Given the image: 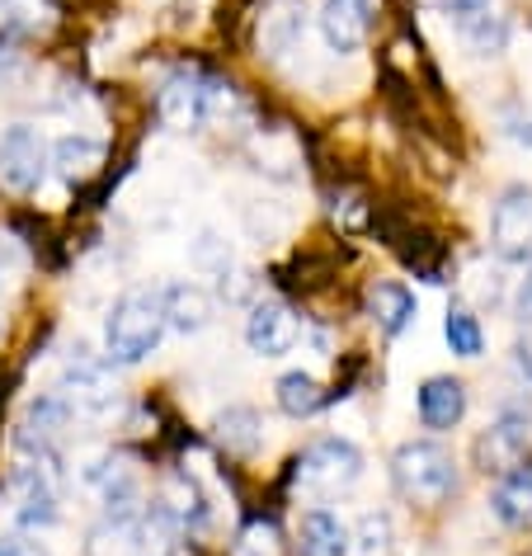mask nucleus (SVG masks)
Returning a JSON list of instances; mask_svg holds the SVG:
<instances>
[{"label":"nucleus","instance_id":"obj_27","mask_svg":"<svg viewBox=\"0 0 532 556\" xmlns=\"http://www.w3.org/2000/svg\"><path fill=\"white\" fill-rule=\"evenodd\" d=\"M193 264H199V269H207V274H221V278H227V269H231V245L221 241L217 231H203L199 241H193Z\"/></svg>","mask_w":532,"mask_h":556},{"label":"nucleus","instance_id":"obj_24","mask_svg":"<svg viewBox=\"0 0 532 556\" xmlns=\"http://www.w3.org/2000/svg\"><path fill=\"white\" fill-rule=\"evenodd\" d=\"M461 38H467V48L476 52V58H499V52L509 48V24L485 10V15L461 24Z\"/></svg>","mask_w":532,"mask_h":556},{"label":"nucleus","instance_id":"obj_9","mask_svg":"<svg viewBox=\"0 0 532 556\" xmlns=\"http://www.w3.org/2000/svg\"><path fill=\"white\" fill-rule=\"evenodd\" d=\"M490 245H495V255L509 260V264L532 260V189L528 185H509L495 199V213H490Z\"/></svg>","mask_w":532,"mask_h":556},{"label":"nucleus","instance_id":"obj_15","mask_svg":"<svg viewBox=\"0 0 532 556\" xmlns=\"http://www.w3.org/2000/svg\"><path fill=\"white\" fill-rule=\"evenodd\" d=\"M368 0H326L320 5V38L334 58H349V52L363 48L368 38Z\"/></svg>","mask_w":532,"mask_h":556},{"label":"nucleus","instance_id":"obj_17","mask_svg":"<svg viewBox=\"0 0 532 556\" xmlns=\"http://www.w3.org/2000/svg\"><path fill=\"white\" fill-rule=\"evenodd\" d=\"M415 293L405 283H396V278H382V283H372L368 288V316L377 321V330H382L387 340H396L410 330L415 321Z\"/></svg>","mask_w":532,"mask_h":556},{"label":"nucleus","instance_id":"obj_18","mask_svg":"<svg viewBox=\"0 0 532 556\" xmlns=\"http://www.w3.org/2000/svg\"><path fill=\"white\" fill-rule=\"evenodd\" d=\"M104 165V142L86 132H72L62 142H52V170H58L66 185H86L90 175H100Z\"/></svg>","mask_w":532,"mask_h":556},{"label":"nucleus","instance_id":"obj_3","mask_svg":"<svg viewBox=\"0 0 532 556\" xmlns=\"http://www.w3.org/2000/svg\"><path fill=\"white\" fill-rule=\"evenodd\" d=\"M156 109L170 128L189 132V128H203V123L227 118L231 109H241V94H236V86H227V80H217L207 72H189L185 66V72L165 76V86L156 94Z\"/></svg>","mask_w":532,"mask_h":556},{"label":"nucleus","instance_id":"obj_30","mask_svg":"<svg viewBox=\"0 0 532 556\" xmlns=\"http://www.w3.org/2000/svg\"><path fill=\"white\" fill-rule=\"evenodd\" d=\"M0 556H52L34 533H5L0 538Z\"/></svg>","mask_w":532,"mask_h":556},{"label":"nucleus","instance_id":"obj_21","mask_svg":"<svg viewBox=\"0 0 532 556\" xmlns=\"http://www.w3.org/2000/svg\"><path fill=\"white\" fill-rule=\"evenodd\" d=\"M297 542H302V556H349V528L330 509H306Z\"/></svg>","mask_w":532,"mask_h":556},{"label":"nucleus","instance_id":"obj_13","mask_svg":"<svg viewBox=\"0 0 532 556\" xmlns=\"http://www.w3.org/2000/svg\"><path fill=\"white\" fill-rule=\"evenodd\" d=\"M86 485L100 495V505L109 514H123V509H137L142 505V471H137L132 457L123 453H104L100 463L86 467Z\"/></svg>","mask_w":532,"mask_h":556},{"label":"nucleus","instance_id":"obj_32","mask_svg":"<svg viewBox=\"0 0 532 556\" xmlns=\"http://www.w3.org/2000/svg\"><path fill=\"white\" fill-rule=\"evenodd\" d=\"M514 312H518V321L532 326V274L518 283V298H514Z\"/></svg>","mask_w":532,"mask_h":556},{"label":"nucleus","instance_id":"obj_28","mask_svg":"<svg viewBox=\"0 0 532 556\" xmlns=\"http://www.w3.org/2000/svg\"><path fill=\"white\" fill-rule=\"evenodd\" d=\"M20 274H24V245H20V236L0 231V288H10Z\"/></svg>","mask_w":532,"mask_h":556},{"label":"nucleus","instance_id":"obj_23","mask_svg":"<svg viewBox=\"0 0 532 556\" xmlns=\"http://www.w3.org/2000/svg\"><path fill=\"white\" fill-rule=\"evenodd\" d=\"M443 340L457 358H481L485 354V326L471 307H447L443 316Z\"/></svg>","mask_w":532,"mask_h":556},{"label":"nucleus","instance_id":"obj_29","mask_svg":"<svg viewBox=\"0 0 532 556\" xmlns=\"http://www.w3.org/2000/svg\"><path fill=\"white\" fill-rule=\"evenodd\" d=\"M433 5H439V10H443V15H447V20H453V24H457V29H461V24H467V20H476V15H485V10H490V0H433Z\"/></svg>","mask_w":532,"mask_h":556},{"label":"nucleus","instance_id":"obj_1","mask_svg":"<svg viewBox=\"0 0 532 556\" xmlns=\"http://www.w3.org/2000/svg\"><path fill=\"white\" fill-rule=\"evenodd\" d=\"M86 556H179V523L161 505L104 514L86 533Z\"/></svg>","mask_w":532,"mask_h":556},{"label":"nucleus","instance_id":"obj_4","mask_svg":"<svg viewBox=\"0 0 532 556\" xmlns=\"http://www.w3.org/2000/svg\"><path fill=\"white\" fill-rule=\"evenodd\" d=\"M391 481L396 491L410 500V505H443L447 495L457 491V463L443 443L433 439H410L401 443L396 457H391Z\"/></svg>","mask_w":532,"mask_h":556},{"label":"nucleus","instance_id":"obj_10","mask_svg":"<svg viewBox=\"0 0 532 556\" xmlns=\"http://www.w3.org/2000/svg\"><path fill=\"white\" fill-rule=\"evenodd\" d=\"M114 364L109 358H90V354H76L62 372V396L72 401L76 415H109L118 406V387H114Z\"/></svg>","mask_w":532,"mask_h":556},{"label":"nucleus","instance_id":"obj_12","mask_svg":"<svg viewBox=\"0 0 532 556\" xmlns=\"http://www.w3.org/2000/svg\"><path fill=\"white\" fill-rule=\"evenodd\" d=\"M297 340H302V321L292 307H283V302H255V307H250L245 344L259 358H283V354H292Z\"/></svg>","mask_w":532,"mask_h":556},{"label":"nucleus","instance_id":"obj_19","mask_svg":"<svg viewBox=\"0 0 532 556\" xmlns=\"http://www.w3.org/2000/svg\"><path fill=\"white\" fill-rule=\"evenodd\" d=\"M213 434H217L221 448L236 453V457H255L264 448V420H259L255 406H227L213 420Z\"/></svg>","mask_w":532,"mask_h":556},{"label":"nucleus","instance_id":"obj_16","mask_svg":"<svg viewBox=\"0 0 532 556\" xmlns=\"http://www.w3.org/2000/svg\"><path fill=\"white\" fill-rule=\"evenodd\" d=\"M165 307V330H179V336H199V330L213 326L217 316V298L207 293L203 283H170L161 293Z\"/></svg>","mask_w":532,"mask_h":556},{"label":"nucleus","instance_id":"obj_5","mask_svg":"<svg viewBox=\"0 0 532 556\" xmlns=\"http://www.w3.org/2000/svg\"><path fill=\"white\" fill-rule=\"evenodd\" d=\"M358 477H363V453L349 439H316L292 463V491L302 500H316V505L354 491Z\"/></svg>","mask_w":532,"mask_h":556},{"label":"nucleus","instance_id":"obj_34","mask_svg":"<svg viewBox=\"0 0 532 556\" xmlns=\"http://www.w3.org/2000/svg\"><path fill=\"white\" fill-rule=\"evenodd\" d=\"M15 66H20V52L10 48V43H0V76H10Z\"/></svg>","mask_w":532,"mask_h":556},{"label":"nucleus","instance_id":"obj_20","mask_svg":"<svg viewBox=\"0 0 532 556\" xmlns=\"http://www.w3.org/2000/svg\"><path fill=\"white\" fill-rule=\"evenodd\" d=\"M490 509L504 528H532V467H514L509 477H499Z\"/></svg>","mask_w":532,"mask_h":556},{"label":"nucleus","instance_id":"obj_22","mask_svg":"<svg viewBox=\"0 0 532 556\" xmlns=\"http://www.w3.org/2000/svg\"><path fill=\"white\" fill-rule=\"evenodd\" d=\"M274 396H278V410L292 415V420H306V415H316L330 401L326 387H320L312 372H283L274 387Z\"/></svg>","mask_w":532,"mask_h":556},{"label":"nucleus","instance_id":"obj_7","mask_svg":"<svg viewBox=\"0 0 532 556\" xmlns=\"http://www.w3.org/2000/svg\"><path fill=\"white\" fill-rule=\"evenodd\" d=\"M52 170V147L48 137L29 128V123H15V128L0 132V185L10 193H34Z\"/></svg>","mask_w":532,"mask_h":556},{"label":"nucleus","instance_id":"obj_6","mask_svg":"<svg viewBox=\"0 0 532 556\" xmlns=\"http://www.w3.org/2000/svg\"><path fill=\"white\" fill-rule=\"evenodd\" d=\"M532 448V410L528 401H504L499 415L485 425V434L476 439V467L485 477H509L514 467H523Z\"/></svg>","mask_w":532,"mask_h":556},{"label":"nucleus","instance_id":"obj_31","mask_svg":"<svg viewBox=\"0 0 532 556\" xmlns=\"http://www.w3.org/2000/svg\"><path fill=\"white\" fill-rule=\"evenodd\" d=\"M504 137L518 147H532V114H523V109H514V114H504Z\"/></svg>","mask_w":532,"mask_h":556},{"label":"nucleus","instance_id":"obj_25","mask_svg":"<svg viewBox=\"0 0 532 556\" xmlns=\"http://www.w3.org/2000/svg\"><path fill=\"white\" fill-rule=\"evenodd\" d=\"M283 552H288V542L274 519H250L236 533V547H231V556H283Z\"/></svg>","mask_w":532,"mask_h":556},{"label":"nucleus","instance_id":"obj_14","mask_svg":"<svg viewBox=\"0 0 532 556\" xmlns=\"http://www.w3.org/2000/svg\"><path fill=\"white\" fill-rule=\"evenodd\" d=\"M415 410H419V425L433 429V434H443V429H457L461 415H467V387L457 378H425L419 382V396H415Z\"/></svg>","mask_w":532,"mask_h":556},{"label":"nucleus","instance_id":"obj_26","mask_svg":"<svg viewBox=\"0 0 532 556\" xmlns=\"http://www.w3.org/2000/svg\"><path fill=\"white\" fill-rule=\"evenodd\" d=\"M354 538H358V552L363 556H387L391 552V514H363L358 528H354Z\"/></svg>","mask_w":532,"mask_h":556},{"label":"nucleus","instance_id":"obj_11","mask_svg":"<svg viewBox=\"0 0 532 556\" xmlns=\"http://www.w3.org/2000/svg\"><path fill=\"white\" fill-rule=\"evenodd\" d=\"M76 420V410H72V401L66 396H38L29 410H24V420H20V453H29V457H58V443L62 434L72 429Z\"/></svg>","mask_w":532,"mask_h":556},{"label":"nucleus","instance_id":"obj_2","mask_svg":"<svg viewBox=\"0 0 532 556\" xmlns=\"http://www.w3.org/2000/svg\"><path fill=\"white\" fill-rule=\"evenodd\" d=\"M161 336H165V307H161V293H151V288L123 293L104 316L109 364H142L147 354H156Z\"/></svg>","mask_w":532,"mask_h":556},{"label":"nucleus","instance_id":"obj_8","mask_svg":"<svg viewBox=\"0 0 532 556\" xmlns=\"http://www.w3.org/2000/svg\"><path fill=\"white\" fill-rule=\"evenodd\" d=\"M15 519L20 528H52L62 519V491H58V457H29L15 481Z\"/></svg>","mask_w":532,"mask_h":556},{"label":"nucleus","instance_id":"obj_33","mask_svg":"<svg viewBox=\"0 0 532 556\" xmlns=\"http://www.w3.org/2000/svg\"><path fill=\"white\" fill-rule=\"evenodd\" d=\"M514 368H518V378L532 387V340H518L514 344Z\"/></svg>","mask_w":532,"mask_h":556}]
</instances>
